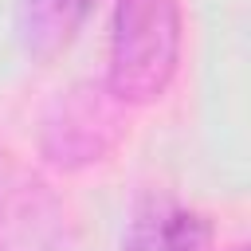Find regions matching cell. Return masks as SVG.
Returning <instances> with one entry per match:
<instances>
[{"instance_id": "cell-6", "label": "cell", "mask_w": 251, "mask_h": 251, "mask_svg": "<svg viewBox=\"0 0 251 251\" xmlns=\"http://www.w3.org/2000/svg\"><path fill=\"white\" fill-rule=\"evenodd\" d=\"M231 251H243V247H231Z\"/></svg>"}, {"instance_id": "cell-4", "label": "cell", "mask_w": 251, "mask_h": 251, "mask_svg": "<svg viewBox=\"0 0 251 251\" xmlns=\"http://www.w3.org/2000/svg\"><path fill=\"white\" fill-rule=\"evenodd\" d=\"M122 251H216V227L196 208L149 200L129 220Z\"/></svg>"}, {"instance_id": "cell-2", "label": "cell", "mask_w": 251, "mask_h": 251, "mask_svg": "<svg viewBox=\"0 0 251 251\" xmlns=\"http://www.w3.org/2000/svg\"><path fill=\"white\" fill-rule=\"evenodd\" d=\"M126 110L106 82H75L55 94L39 122V153L55 169H86L106 161L126 137Z\"/></svg>"}, {"instance_id": "cell-3", "label": "cell", "mask_w": 251, "mask_h": 251, "mask_svg": "<svg viewBox=\"0 0 251 251\" xmlns=\"http://www.w3.org/2000/svg\"><path fill=\"white\" fill-rule=\"evenodd\" d=\"M67 247V208L24 169L12 153L0 149V251H63Z\"/></svg>"}, {"instance_id": "cell-5", "label": "cell", "mask_w": 251, "mask_h": 251, "mask_svg": "<svg viewBox=\"0 0 251 251\" xmlns=\"http://www.w3.org/2000/svg\"><path fill=\"white\" fill-rule=\"evenodd\" d=\"M94 4L98 0H16V31L24 51L39 63L55 59L63 47H71Z\"/></svg>"}, {"instance_id": "cell-1", "label": "cell", "mask_w": 251, "mask_h": 251, "mask_svg": "<svg viewBox=\"0 0 251 251\" xmlns=\"http://www.w3.org/2000/svg\"><path fill=\"white\" fill-rule=\"evenodd\" d=\"M184 8L180 0H118L110 24L106 86L122 106L157 102L180 67Z\"/></svg>"}]
</instances>
